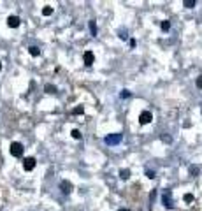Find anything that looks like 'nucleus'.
Instances as JSON below:
<instances>
[{
	"label": "nucleus",
	"mask_w": 202,
	"mask_h": 211,
	"mask_svg": "<svg viewBox=\"0 0 202 211\" xmlns=\"http://www.w3.org/2000/svg\"><path fill=\"white\" fill-rule=\"evenodd\" d=\"M121 139H123V134H107L106 137H104V143L107 144V146H116V144H119L121 143Z\"/></svg>",
	"instance_id": "nucleus-1"
},
{
	"label": "nucleus",
	"mask_w": 202,
	"mask_h": 211,
	"mask_svg": "<svg viewBox=\"0 0 202 211\" xmlns=\"http://www.w3.org/2000/svg\"><path fill=\"white\" fill-rule=\"evenodd\" d=\"M162 204L167 209H172L174 200H172V192H170V190H164V194H162Z\"/></svg>",
	"instance_id": "nucleus-2"
},
{
	"label": "nucleus",
	"mask_w": 202,
	"mask_h": 211,
	"mask_svg": "<svg viewBox=\"0 0 202 211\" xmlns=\"http://www.w3.org/2000/svg\"><path fill=\"white\" fill-rule=\"evenodd\" d=\"M23 151H25V148L21 143H13L11 144V155L13 157H23Z\"/></svg>",
	"instance_id": "nucleus-3"
},
{
	"label": "nucleus",
	"mask_w": 202,
	"mask_h": 211,
	"mask_svg": "<svg viewBox=\"0 0 202 211\" xmlns=\"http://www.w3.org/2000/svg\"><path fill=\"white\" fill-rule=\"evenodd\" d=\"M151 120H153V114H151L149 111H143L139 114V123L141 125H148V123H151Z\"/></svg>",
	"instance_id": "nucleus-4"
},
{
	"label": "nucleus",
	"mask_w": 202,
	"mask_h": 211,
	"mask_svg": "<svg viewBox=\"0 0 202 211\" xmlns=\"http://www.w3.org/2000/svg\"><path fill=\"white\" fill-rule=\"evenodd\" d=\"M35 164H37V162H35L34 157H26V158L23 160V169H25V171H32V169L35 167Z\"/></svg>",
	"instance_id": "nucleus-5"
},
{
	"label": "nucleus",
	"mask_w": 202,
	"mask_h": 211,
	"mask_svg": "<svg viewBox=\"0 0 202 211\" xmlns=\"http://www.w3.org/2000/svg\"><path fill=\"white\" fill-rule=\"evenodd\" d=\"M19 23H21V19H19L18 16H9V18H7V25L11 26V28H18Z\"/></svg>",
	"instance_id": "nucleus-6"
},
{
	"label": "nucleus",
	"mask_w": 202,
	"mask_h": 211,
	"mask_svg": "<svg viewBox=\"0 0 202 211\" xmlns=\"http://www.w3.org/2000/svg\"><path fill=\"white\" fill-rule=\"evenodd\" d=\"M83 60H84V65H93V60H95V56H93V53L92 51H86L84 55H83Z\"/></svg>",
	"instance_id": "nucleus-7"
},
{
	"label": "nucleus",
	"mask_w": 202,
	"mask_h": 211,
	"mask_svg": "<svg viewBox=\"0 0 202 211\" xmlns=\"http://www.w3.org/2000/svg\"><path fill=\"white\" fill-rule=\"evenodd\" d=\"M60 188H62L63 194H70V192H72V185H70V181H65V179L60 183Z\"/></svg>",
	"instance_id": "nucleus-8"
},
{
	"label": "nucleus",
	"mask_w": 202,
	"mask_h": 211,
	"mask_svg": "<svg viewBox=\"0 0 202 211\" xmlns=\"http://www.w3.org/2000/svg\"><path fill=\"white\" fill-rule=\"evenodd\" d=\"M28 53L32 55V56H39V55H40V49H39L37 46H30V48H28Z\"/></svg>",
	"instance_id": "nucleus-9"
},
{
	"label": "nucleus",
	"mask_w": 202,
	"mask_h": 211,
	"mask_svg": "<svg viewBox=\"0 0 202 211\" xmlns=\"http://www.w3.org/2000/svg\"><path fill=\"white\" fill-rule=\"evenodd\" d=\"M119 178H121V179H128V178H130V171H128V169H121V171H119Z\"/></svg>",
	"instance_id": "nucleus-10"
},
{
	"label": "nucleus",
	"mask_w": 202,
	"mask_h": 211,
	"mask_svg": "<svg viewBox=\"0 0 202 211\" xmlns=\"http://www.w3.org/2000/svg\"><path fill=\"white\" fill-rule=\"evenodd\" d=\"M42 14H44V16H51V14H53V7L46 5V7L42 9Z\"/></svg>",
	"instance_id": "nucleus-11"
},
{
	"label": "nucleus",
	"mask_w": 202,
	"mask_h": 211,
	"mask_svg": "<svg viewBox=\"0 0 202 211\" xmlns=\"http://www.w3.org/2000/svg\"><path fill=\"white\" fill-rule=\"evenodd\" d=\"M90 32H92L93 35H97V23L93 21V19H92V21H90Z\"/></svg>",
	"instance_id": "nucleus-12"
},
{
	"label": "nucleus",
	"mask_w": 202,
	"mask_h": 211,
	"mask_svg": "<svg viewBox=\"0 0 202 211\" xmlns=\"http://www.w3.org/2000/svg\"><path fill=\"white\" fill-rule=\"evenodd\" d=\"M44 90H46L48 93H56V86H55V85H46Z\"/></svg>",
	"instance_id": "nucleus-13"
},
{
	"label": "nucleus",
	"mask_w": 202,
	"mask_h": 211,
	"mask_svg": "<svg viewBox=\"0 0 202 211\" xmlns=\"http://www.w3.org/2000/svg\"><path fill=\"white\" fill-rule=\"evenodd\" d=\"M183 4H185L186 9H191V7H195V0H185Z\"/></svg>",
	"instance_id": "nucleus-14"
},
{
	"label": "nucleus",
	"mask_w": 202,
	"mask_h": 211,
	"mask_svg": "<svg viewBox=\"0 0 202 211\" xmlns=\"http://www.w3.org/2000/svg\"><path fill=\"white\" fill-rule=\"evenodd\" d=\"M83 113H84V107H83V106H79V107L72 109V114H83Z\"/></svg>",
	"instance_id": "nucleus-15"
},
{
	"label": "nucleus",
	"mask_w": 202,
	"mask_h": 211,
	"mask_svg": "<svg viewBox=\"0 0 202 211\" xmlns=\"http://www.w3.org/2000/svg\"><path fill=\"white\" fill-rule=\"evenodd\" d=\"M169 28H170V23L167 21V19H164V21H162V30H164V32H167Z\"/></svg>",
	"instance_id": "nucleus-16"
},
{
	"label": "nucleus",
	"mask_w": 202,
	"mask_h": 211,
	"mask_svg": "<svg viewBox=\"0 0 202 211\" xmlns=\"http://www.w3.org/2000/svg\"><path fill=\"white\" fill-rule=\"evenodd\" d=\"M183 199H185V202H193V195L191 194H185Z\"/></svg>",
	"instance_id": "nucleus-17"
},
{
	"label": "nucleus",
	"mask_w": 202,
	"mask_h": 211,
	"mask_svg": "<svg viewBox=\"0 0 202 211\" xmlns=\"http://www.w3.org/2000/svg\"><path fill=\"white\" fill-rule=\"evenodd\" d=\"M70 134H72V137H74V139H81V132H79L77 128H74V130H72V132H70Z\"/></svg>",
	"instance_id": "nucleus-18"
},
{
	"label": "nucleus",
	"mask_w": 202,
	"mask_h": 211,
	"mask_svg": "<svg viewBox=\"0 0 202 211\" xmlns=\"http://www.w3.org/2000/svg\"><path fill=\"white\" fill-rule=\"evenodd\" d=\"M190 174L197 176V174H199V167H197V165H191V167H190Z\"/></svg>",
	"instance_id": "nucleus-19"
},
{
	"label": "nucleus",
	"mask_w": 202,
	"mask_h": 211,
	"mask_svg": "<svg viewBox=\"0 0 202 211\" xmlns=\"http://www.w3.org/2000/svg\"><path fill=\"white\" fill-rule=\"evenodd\" d=\"M118 37L119 39H127V30H118Z\"/></svg>",
	"instance_id": "nucleus-20"
},
{
	"label": "nucleus",
	"mask_w": 202,
	"mask_h": 211,
	"mask_svg": "<svg viewBox=\"0 0 202 211\" xmlns=\"http://www.w3.org/2000/svg\"><path fill=\"white\" fill-rule=\"evenodd\" d=\"M146 176H148L149 179H153V178H155L156 174H155V171H149V169H148V171H146Z\"/></svg>",
	"instance_id": "nucleus-21"
},
{
	"label": "nucleus",
	"mask_w": 202,
	"mask_h": 211,
	"mask_svg": "<svg viewBox=\"0 0 202 211\" xmlns=\"http://www.w3.org/2000/svg\"><path fill=\"white\" fill-rule=\"evenodd\" d=\"M197 88H202V76L197 77Z\"/></svg>",
	"instance_id": "nucleus-22"
},
{
	"label": "nucleus",
	"mask_w": 202,
	"mask_h": 211,
	"mask_svg": "<svg viewBox=\"0 0 202 211\" xmlns=\"http://www.w3.org/2000/svg\"><path fill=\"white\" fill-rule=\"evenodd\" d=\"M121 97H130V92H128V90H123V92H121Z\"/></svg>",
	"instance_id": "nucleus-23"
},
{
	"label": "nucleus",
	"mask_w": 202,
	"mask_h": 211,
	"mask_svg": "<svg viewBox=\"0 0 202 211\" xmlns=\"http://www.w3.org/2000/svg\"><path fill=\"white\" fill-rule=\"evenodd\" d=\"M162 141H165V143H170V137H169V136H162Z\"/></svg>",
	"instance_id": "nucleus-24"
},
{
	"label": "nucleus",
	"mask_w": 202,
	"mask_h": 211,
	"mask_svg": "<svg viewBox=\"0 0 202 211\" xmlns=\"http://www.w3.org/2000/svg\"><path fill=\"white\" fill-rule=\"evenodd\" d=\"M118 211H128V209H125V208H123V209H118Z\"/></svg>",
	"instance_id": "nucleus-25"
},
{
	"label": "nucleus",
	"mask_w": 202,
	"mask_h": 211,
	"mask_svg": "<svg viewBox=\"0 0 202 211\" xmlns=\"http://www.w3.org/2000/svg\"><path fill=\"white\" fill-rule=\"evenodd\" d=\"M0 70H2V63H0Z\"/></svg>",
	"instance_id": "nucleus-26"
}]
</instances>
